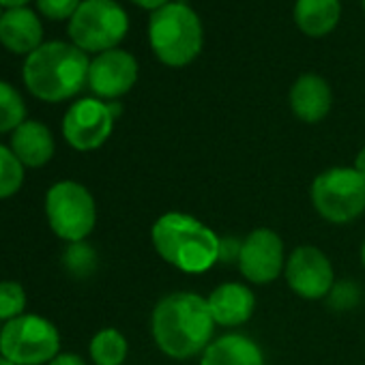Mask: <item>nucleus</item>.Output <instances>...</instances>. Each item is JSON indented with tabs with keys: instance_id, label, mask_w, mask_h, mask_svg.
<instances>
[{
	"instance_id": "obj_1",
	"label": "nucleus",
	"mask_w": 365,
	"mask_h": 365,
	"mask_svg": "<svg viewBox=\"0 0 365 365\" xmlns=\"http://www.w3.org/2000/svg\"><path fill=\"white\" fill-rule=\"evenodd\" d=\"M215 327L209 301L198 292L165 294L157 301L150 316V331L157 348L178 361L202 354L213 341Z\"/></svg>"
},
{
	"instance_id": "obj_2",
	"label": "nucleus",
	"mask_w": 365,
	"mask_h": 365,
	"mask_svg": "<svg viewBox=\"0 0 365 365\" xmlns=\"http://www.w3.org/2000/svg\"><path fill=\"white\" fill-rule=\"evenodd\" d=\"M91 58L67 41H46L26 56L22 80L29 93L48 103L76 97L88 84Z\"/></svg>"
},
{
	"instance_id": "obj_3",
	"label": "nucleus",
	"mask_w": 365,
	"mask_h": 365,
	"mask_svg": "<svg viewBox=\"0 0 365 365\" xmlns=\"http://www.w3.org/2000/svg\"><path fill=\"white\" fill-rule=\"evenodd\" d=\"M150 241L161 260L185 273H205L220 258V237L200 220L180 211L163 213L153 224Z\"/></svg>"
},
{
	"instance_id": "obj_4",
	"label": "nucleus",
	"mask_w": 365,
	"mask_h": 365,
	"mask_svg": "<svg viewBox=\"0 0 365 365\" xmlns=\"http://www.w3.org/2000/svg\"><path fill=\"white\" fill-rule=\"evenodd\" d=\"M148 43L157 61L165 67H187L202 52V20L190 5L174 0V3L150 14Z\"/></svg>"
},
{
	"instance_id": "obj_5",
	"label": "nucleus",
	"mask_w": 365,
	"mask_h": 365,
	"mask_svg": "<svg viewBox=\"0 0 365 365\" xmlns=\"http://www.w3.org/2000/svg\"><path fill=\"white\" fill-rule=\"evenodd\" d=\"M67 33L82 52L103 54L123 43L129 33V16L116 0H82Z\"/></svg>"
},
{
	"instance_id": "obj_6",
	"label": "nucleus",
	"mask_w": 365,
	"mask_h": 365,
	"mask_svg": "<svg viewBox=\"0 0 365 365\" xmlns=\"http://www.w3.org/2000/svg\"><path fill=\"white\" fill-rule=\"evenodd\" d=\"M312 205L331 224H350L365 211V178L354 168H329L312 182Z\"/></svg>"
},
{
	"instance_id": "obj_7",
	"label": "nucleus",
	"mask_w": 365,
	"mask_h": 365,
	"mask_svg": "<svg viewBox=\"0 0 365 365\" xmlns=\"http://www.w3.org/2000/svg\"><path fill=\"white\" fill-rule=\"evenodd\" d=\"M46 217L54 235L67 243L86 241L97 224L93 194L76 180H61L46 196Z\"/></svg>"
},
{
	"instance_id": "obj_8",
	"label": "nucleus",
	"mask_w": 365,
	"mask_h": 365,
	"mask_svg": "<svg viewBox=\"0 0 365 365\" xmlns=\"http://www.w3.org/2000/svg\"><path fill=\"white\" fill-rule=\"evenodd\" d=\"M61 350L58 329L43 316L22 314L0 331V354L16 365H46Z\"/></svg>"
},
{
	"instance_id": "obj_9",
	"label": "nucleus",
	"mask_w": 365,
	"mask_h": 365,
	"mask_svg": "<svg viewBox=\"0 0 365 365\" xmlns=\"http://www.w3.org/2000/svg\"><path fill=\"white\" fill-rule=\"evenodd\" d=\"M116 116L108 101L97 97L78 99L63 118V135L76 150L88 153L108 142L112 135Z\"/></svg>"
},
{
	"instance_id": "obj_10",
	"label": "nucleus",
	"mask_w": 365,
	"mask_h": 365,
	"mask_svg": "<svg viewBox=\"0 0 365 365\" xmlns=\"http://www.w3.org/2000/svg\"><path fill=\"white\" fill-rule=\"evenodd\" d=\"M284 275L288 288L307 301L327 299L335 284L333 264L327 254L314 245H299L286 258Z\"/></svg>"
},
{
	"instance_id": "obj_11",
	"label": "nucleus",
	"mask_w": 365,
	"mask_h": 365,
	"mask_svg": "<svg viewBox=\"0 0 365 365\" xmlns=\"http://www.w3.org/2000/svg\"><path fill=\"white\" fill-rule=\"evenodd\" d=\"M286 267L284 241L271 228H256L243 239L239 271L252 284L264 286L275 282Z\"/></svg>"
},
{
	"instance_id": "obj_12",
	"label": "nucleus",
	"mask_w": 365,
	"mask_h": 365,
	"mask_svg": "<svg viewBox=\"0 0 365 365\" xmlns=\"http://www.w3.org/2000/svg\"><path fill=\"white\" fill-rule=\"evenodd\" d=\"M138 82V61L133 54L116 48L97 54L88 67V88L101 101H116Z\"/></svg>"
},
{
	"instance_id": "obj_13",
	"label": "nucleus",
	"mask_w": 365,
	"mask_h": 365,
	"mask_svg": "<svg viewBox=\"0 0 365 365\" xmlns=\"http://www.w3.org/2000/svg\"><path fill=\"white\" fill-rule=\"evenodd\" d=\"M290 110L303 123H320L327 118L333 106V93L329 82L318 73H303L290 86Z\"/></svg>"
},
{
	"instance_id": "obj_14",
	"label": "nucleus",
	"mask_w": 365,
	"mask_h": 365,
	"mask_svg": "<svg viewBox=\"0 0 365 365\" xmlns=\"http://www.w3.org/2000/svg\"><path fill=\"white\" fill-rule=\"evenodd\" d=\"M0 43L14 54H33L43 46V24L39 16L29 7L5 9L0 18Z\"/></svg>"
},
{
	"instance_id": "obj_15",
	"label": "nucleus",
	"mask_w": 365,
	"mask_h": 365,
	"mask_svg": "<svg viewBox=\"0 0 365 365\" xmlns=\"http://www.w3.org/2000/svg\"><path fill=\"white\" fill-rule=\"evenodd\" d=\"M209 309L211 316L215 320V324L220 327H241L245 324L256 309V297L254 292L239 282H226L222 286H217L211 294H209Z\"/></svg>"
},
{
	"instance_id": "obj_16",
	"label": "nucleus",
	"mask_w": 365,
	"mask_h": 365,
	"mask_svg": "<svg viewBox=\"0 0 365 365\" xmlns=\"http://www.w3.org/2000/svg\"><path fill=\"white\" fill-rule=\"evenodd\" d=\"M11 150L24 168H41L54 157L56 144L52 131L43 123L24 120L11 133Z\"/></svg>"
},
{
	"instance_id": "obj_17",
	"label": "nucleus",
	"mask_w": 365,
	"mask_h": 365,
	"mask_svg": "<svg viewBox=\"0 0 365 365\" xmlns=\"http://www.w3.org/2000/svg\"><path fill=\"white\" fill-rule=\"evenodd\" d=\"M200 365H264V356L260 346L247 335L226 333L205 348Z\"/></svg>"
},
{
	"instance_id": "obj_18",
	"label": "nucleus",
	"mask_w": 365,
	"mask_h": 365,
	"mask_svg": "<svg viewBox=\"0 0 365 365\" xmlns=\"http://www.w3.org/2000/svg\"><path fill=\"white\" fill-rule=\"evenodd\" d=\"M294 24L307 37H324L333 33L341 18L339 0H297L294 3Z\"/></svg>"
},
{
	"instance_id": "obj_19",
	"label": "nucleus",
	"mask_w": 365,
	"mask_h": 365,
	"mask_svg": "<svg viewBox=\"0 0 365 365\" xmlns=\"http://www.w3.org/2000/svg\"><path fill=\"white\" fill-rule=\"evenodd\" d=\"M91 359L95 365H123L127 359V339L118 329H101L91 339Z\"/></svg>"
},
{
	"instance_id": "obj_20",
	"label": "nucleus",
	"mask_w": 365,
	"mask_h": 365,
	"mask_svg": "<svg viewBox=\"0 0 365 365\" xmlns=\"http://www.w3.org/2000/svg\"><path fill=\"white\" fill-rule=\"evenodd\" d=\"M26 120V103L16 86L0 80V133H14Z\"/></svg>"
},
{
	"instance_id": "obj_21",
	"label": "nucleus",
	"mask_w": 365,
	"mask_h": 365,
	"mask_svg": "<svg viewBox=\"0 0 365 365\" xmlns=\"http://www.w3.org/2000/svg\"><path fill=\"white\" fill-rule=\"evenodd\" d=\"M24 182V165L9 146L0 144V200L11 198Z\"/></svg>"
},
{
	"instance_id": "obj_22",
	"label": "nucleus",
	"mask_w": 365,
	"mask_h": 365,
	"mask_svg": "<svg viewBox=\"0 0 365 365\" xmlns=\"http://www.w3.org/2000/svg\"><path fill=\"white\" fill-rule=\"evenodd\" d=\"M97 252L86 243V241H80V243H69V247L65 250V256H63V264L65 269L73 275V277H91L97 269Z\"/></svg>"
},
{
	"instance_id": "obj_23",
	"label": "nucleus",
	"mask_w": 365,
	"mask_h": 365,
	"mask_svg": "<svg viewBox=\"0 0 365 365\" xmlns=\"http://www.w3.org/2000/svg\"><path fill=\"white\" fill-rule=\"evenodd\" d=\"M26 314V292L18 282H0V320H14Z\"/></svg>"
},
{
	"instance_id": "obj_24",
	"label": "nucleus",
	"mask_w": 365,
	"mask_h": 365,
	"mask_svg": "<svg viewBox=\"0 0 365 365\" xmlns=\"http://www.w3.org/2000/svg\"><path fill=\"white\" fill-rule=\"evenodd\" d=\"M361 301V290L352 279L335 282L331 292L327 294V305L333 312H350L359 305Z\"/></svg>"
},
{
	"instance_id": "obj_25",
	"label": "nucleus",
	"mask_w": 365,
	"mask_h": 365,
	"mask_svg": "<svg viewBox=\"0 0 365 365\" xmlns=\"http://www.w3.org/2000/svg\"><path fill=\"white\" fill-rule=\"evenodd\" d=\"M82 0H37V11L52 20V22H65L76 16Z\"/></svg>"
},
{
	"instance_id": "obj_26",
	"label": "nucleus",
	"mask_w": 365,
	"mask_h": 365,
	"mask_svg": "<svg viewBox=\"0 0 365 365\" xmlns=\"http://www.w3.org/2000/svg\"><path fill=\"white\" fill-rule=\"evenodd\" d=\"M241 247H243L241 239H237V237H220V258H217V262H226V264L237 262L239 264Z\"/></svg>"
},
{
	"instance_id": "obj_27",
	"label": "nucleus",
	"mask_w": 365,
	"mask_h": 365,
	"mask_svg": "<svg viewBox=\"0 0 365 365\" xmlns=\"http://www.w3.org/2000/svg\"><path fill=\"white\" fill-rule=\"evenodd\" d=\"M48 365H86L82 356L73 354V352H58Z\"/></svg>"
},
{
	"instance_id": "obj_28",
	"label": "nucleus",
	"mask_w": 365,
	"mask_h": 365,
	"mask_svg": "<svg viewBox=\"0 0 365 365\" xmlns=\"http://www.w3.org/2000/svg\"><path fill=\"white\" fill-rule=\"evenodd\" d=\"M131 3L135 5V7H140V9H146V11H159L161 7H165V5H170L172 0H131Z\"/></svg>"
},
{
	"instance_id": "obj_29",
	"label": "nucleus",
	"mask_w": 365,
	"mask_h": 365,
	"mask_svg": "<svg viewBox=\"0 0 365 365\" xmlns=\"http://www.w3.org/2000/svg\"><path fill=\"white\" fill-rule=\"evenodd\" d=\"M363 178H365V146L356 153V159H354V165H352Z\"/></svg>"
},
{
	"instance_id": "obj_30",
	"label": "nucleus",
	"mask_w": 365,
	"mask_h": 365,
	"mask_svg": "<svg viewBox=\"0 0 365 365\" xmlns=\"http://www.w3.org/2000/svg\"><path fill=\"white\" fill-rule=\"evenodd\" d=\"M31 0H0V5L5 9H20V7H29Z\"/></svg>"
},
{
	"instance_id": "obj_31",
	"label": "nucleus",
	"mask_w": 365,
	"mask_h": 365,
	"mask_svg": "<svg viewBox=\"0 0 365 365\" xmlns=\"http://www.w3.org/2000/svg\"><path fill=\"white\" fill-rule=\"evenodd\" d=\"M0 365H16V363H11L7 356H3V354H0Z\"/></svg>"
},
{
	"instance_id": "obj_32",
	"label": "nucleus",
	"mask_w": 365,
	"mask_h": 365,
	"mask_svg": "<svg viewBox=\"0 0 365 365\" xmlns=\"http://www.w3.org/2000/svg\"><path fill=\"white\" fill-rule=\"evenodd\" d=\"M361 262H363V267H365V241H363V245H361Z\"/></svg>"
},
{
	"instance_id": "obj_33",
	"label": "nucleus",
	"mask_w": 365,
	"mask_h": 365,
	"mask_svg": "<svg viewBox=\"0 0 365 365\" xmlns=\"http://www.w3.org/2000/svg\"><path fill=\"white\" fill-rule=\"evenodd\" d=\"M3 14H5V7H3V5H0V18H3Z\"/></svg>"
},
{
	"instance_id": "obj_34",
	"label": "nucleus",
	"mask_w": 365,
	"mask_h": 365,
	"mask_svg": "<svg viewBox=\"0 0 365 365\" xmlns=\"http://www.w3.org/2000/svg\"><path fill=\"white\" fill-rule=\"evenodd\" d=\"M361 7H363V11H365V0H361Z\"/></svg>"
},
{
	"instance_id": "obj_35",
	"label": "nucleus",
	"mask_w": 365,
	"mask_h": 365,
	"mask_svg": "<svg viewBox=\"0 0 365 365\" xmlns=\"http://www.w3.org/2000/svg\"><path fill=\"white\" fill-rule=\"evenodd\" d=\"M0 331H3V327H0Z\"/></svg>"
}]
</instances>
